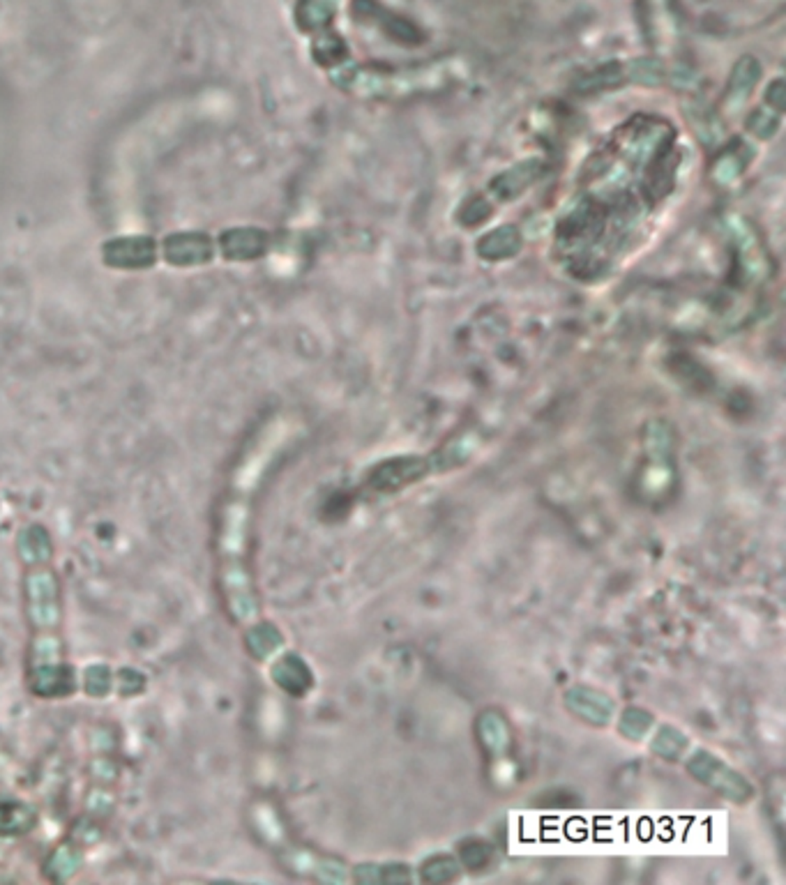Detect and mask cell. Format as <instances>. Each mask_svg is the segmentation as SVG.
<instances>
[{
  "mask_svg": "<svg viewBox=\"0 0 786 885\" xmlns=\"http://www.w3.org/2000/svg\"><path fill=\"white\" fill-rule=\"evenodd\" d=\"M26 560V614L30 623L28 688L35 696L56 699L65 694V639H62L60 588L49 559Z\"/></svg>",
  "mask_w": 786,
  "mask_h": 885,
  "instance_id": "obj_1",
  "label": "cell"
},
{
  "mask_svg": "<svg viewBox=\"0 0 786 885\" xmlns=\"http://www.w3.org/2000/svg\"><path fill=\"white\" fill-rule=\"evenodd\" d=\"M333 84L346 93L365 100H404L438 91L453 81V72L445 69H373L357 65L333 68Z\"/></svg>",
  "mask_w": 786,
  "mask_h": 885,
  "instance_id": "obj_2",
  "label": "cell"
},
{
  "mask_svg": "<svg viewBox=\"0 0 786 885\" xmlns=\"http://www.w3.org/2000/svg\"><path fill=\"white\" fill-rule=\"evenodd\" d=\"M155 249L153 237L146 236H124L108 240L102 249L104 263L111 268H120V270H139V268H148L155 263Z\"/></svg>",
  "mask_w": 786,
  "mask_h": 885,
  "instance_id": "obj_3",
  "label": "cell"
},
{
  "mask_svg": "<svg viewBox=\"0 0 786 885\" xmlns=\"http://www.w3.org/2000/svg\"><path fill=\"white\" fill-rule=\"evenodd\" d=\"M164 256L178 268L208 263L213 259V243L204 233H173L164 240Z\"/></svg>",
  "mask_w": 786,
  "mask_h": 885,
  "instance_id": "obj_4",
  "label": "cell"
},
{
  "mask_svg": "<svg viewBox=\"0 0 786 885\" xmlns=\"http://www.w3.org/2000/svg\"><path fill=\"white\" fill-rule=\"evenodd\" d=\"M540 175H542V162L540 159H528V162L517 164L509 171L498 175L496 181L492 182V187H489V194L496 201H512L521 192H526Z\"/></svg>",
  "mask_w": 786,
  "mask_h": 885,
  "instance_id": "obj_5",
  "label": "cell"
},
{
  "mask_svg": "<svg viewBox=\"0 0 786 885\" xmlns=\"http://www.w3.org/2000/svg\"><path fill=\"white\" fill-rule=\"evenodd\" d=\"M221 254L229 261H254L259 256L266 254L268 249V233L261 229H231V231L221 233Z\"/></svg>",
  "mask_w": 786,
  "mask_h": 885,
  "instance_id": "obj_6",
  "label": "cell"
},
{
  "mask_svg": "<svg viewBox=\"0 0 786 885\" xmlns=\"http://www.w3.org/2000/svg\"><path fill=\"white\" fill-rule=\"evenodd\" d=\"M524 237L517 226H498L477 243V256L485 261H505L521 252Z\"/></svg>",
  "mask_w": 786,
  "mask_h": 885,
  "instance_id": "obj_7",
  "label": "cell"
},
{
  "mask_svg": "<svg viewBox=\"0 0 786 885\" xmlns=\"http://www.w3.org/2000/svg\"><path fill=\"white\" fill-rule=\"evenodd\" d=\"M758 76H761V65H758V60L754 56H742L741 60L735 62L729 79V88H726L725 95L726 107L738 109L741 104H745V100L754 91V85H757Z\"/></svg>",
  "mask_w": 786,
  "mask_h": 885,
  "instance_id": "obj_8",
  "label": "cell"
},
{
  "mask_svg": "<svg viewBox=\"0 0 786 885\" xmlns=\"http://www.w3.org/2000/svg\"><path fill=\"white\" fill-rule=\"evenodd\" d=\"M750 159H752V155H750L745 143H735L734 148L729 146L725 153H719L718 162L713 164V178L719 185H731L745 173Z\"/></svg>",
  "mask_w": 786,
  "mask_h": 885,
  "instance_id": "obj_9",
  "label": "cell"
},
{
  "mask_svg": "<svg viewBox=\"0 0 786 885\" xmlns=\"http://www.w3.org/2000/svg\"><path fill=\"white\" fill-rule=\"evenodd\" d=\"M337 14L334 0H302L298 7V23L302 30H323Z\"/></svg>",
  "mask_w": 786,
  "mask_h": 885,
  "instance_id": "obj_10",
  "label": "cell"
},
{
  "mask_svg": "<svg viewBox=\"0 0 786 885\" xmlns=\"http://www.w3.org/2000/svg\"><path fill=\"white\" fill-rule=\"evenodd\" d=\"M625 79H628L625 65H621V62H606V65H602L600 69H595V72H589L586 76H581V81H579V91L583 93L611 91V88L621 85Z\"/></svg>",
  "mask_w": 786,
  "mask_h": 885,
  "instance_id": "obj_11",
  "label": "cell"
},
{
  "mask_svg": "<svg viewBox=\"0 0 786 885\" xmlns=\"http://www.w3.org/2000/svg\"><path fill=\"white\" fill-rule=\"evenodd\" d=\"M311 53L317 58V62H321L325 68H337L344 62L349 46H346L344 37H340L337 33H323L311 44Z\"/></svg>",
  "mask_w": 786,
  "mask_h": 885,
  "instance_id": "obj_12",
  "label": "cell"
},
{
  "mask_svg": "<svg viewBox=\"0 0 786 885\" xmlns=\"http://www.w3.org/2000/svg\"><path fill=\"white\" fill-rule=\"evenodd\" d=\"M625 74H628V79L637 81V84L657 85L662 84V79L667 76V69H664L662 60H657V58H641V60H632L630 65H625Z\"/></svg>",
  "mask_w": 786,
  "mask_h": 885,
  "instance_id": "obj_13",
  "label": "cell"
},
{
  "mask_svg": "<svg viewBox=\"0 0 786 885\" xmlns=\"http://www.w3.org/2000/svg\"><path fill=\"white\" fill-rule=\"evenodd\" d=\"M383 30L385 35H390L392 40L402 42V44H418V42H422V33H420L418 26L404 17H395V14H383Z\"/></svg>",
  "mask_w": 786,
  "mask_h": 885,
  "instance_id": "obj_14",
  "label": "cell"
},
{
  "mask_svg": "<svg viewBox=\"0 0 786 885\" xmlns=\"http://www.w3.org/2000/svg\"><path fill=\"white\" fill-rule=\"evenodd\" d=\"M780 123H782V113L775 111L773 107L757 109V111L750 113V118H747V130L752 132L754 136H758V139H770V136L780 130Z\"/></svg>",
  "mask_w": 786,
  "mask_h": 885,
  "instance_id": "obj_15",
  "label": "cell"
},
{
  "mask_svg": "<svg viewBox=\"0 0 786 885\" xmlns=\"http://www.w3.org/2000/svg\"><path fill=\"white\" fill-rule=\"evenodd\" d=\"M489 213H492L489 204H486V201H482V198H476V201H470V204H466L464 208H461V213H459V220L464 221L466 226H476V224H480L482 220H486V217H489Z\"/></svg>",
  "mask_w": 786,
  "mask_h": 885,
  "instance_id": "obj_16",
  "label": "cell"
},
{
  "mask_svg": "<svg viewBox=\"0 0 786 885\" xmlns=\"http://www.w3.org/2000/svg\"><path fill=\"white\" fill-rule=\"evenodd\" d=\"M766 93H768V95H766V104H768V107H773V109H775V111H780V113L784 111V81H782V79L773 81V84H770V88Z\"/></svg>",
  "mask_w": 786,
  "mask_h": 885,
  "instance_id": "obj_17",
  "label": "cell"
}]
</instances>
